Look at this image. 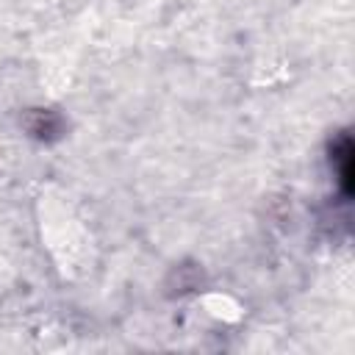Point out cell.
I'll list each match as a JSON object with an SVG mask.
<instances>
[{
    "label": "cell",
    "mask_w": 355,
    "mask_h": 355,
    "mask_svg": "<svg viewBox=\"0 0 355 355\" xmlns=\"http://www.w3.org/2000/svg\"><path fill=\"white\" fill-rule=\"evenodd\" d=\"M333 161H336L338 189L344 197H349L352 194V141H349V136L338 139V144L333 147Z\"/></svg>",
    "instance_id": "6da1fadb"
}]
</instances>
